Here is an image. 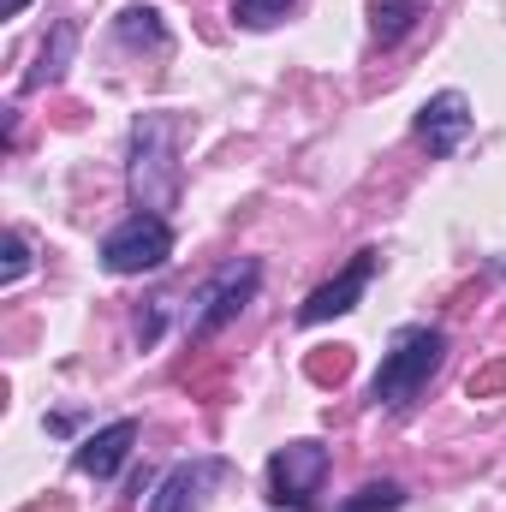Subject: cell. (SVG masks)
Masks as SVG:
<instances>
[{"mask_svg":"<svg viewBox=\"0 0 506 512\" xmlns=\"http://www.w3.org/2000/svg\"><path fill=\"white\" fill-rule=\"evenodd\" d=\"M405 507V489L399 483H364L358 495H346L334 512H399Z\"/></svg>","mask_w":506,"mask_h":512,"instance_id":"13","label":"cell"},{"mask_svg":"<svg viewBox=\"0 0 506 512\" xmlns=\"http://www.w3.org/2000/svg\"><path fill=\"white\" fill-rule=\"evenodd\" d=\"M221 483H233V465H227V459H191V465H173V471L155 483L149 512H203Z\"/></svg>","mask_w":506,"mask_h":512,"instance_id":"6","label":"cell"},{"mask_svg":"<svg viewBox=\"0 0 506 512\" xmlns=\"http://www.w3.org/2000/svg\"><path fill=\"white\" fill-rule=\"evenodd\" d=\"M381 268V251H358L328 286H316L304 304H298V322L304 328H316V322H334V316H346V310H358V298L370 292V280H376Z\"/></svg>","mask_w":506,"mask_h":512,"instance_id":"7","label":"cell"},{"mask_svg":"<svg viewBox=\"0 0 506 512\" xmlns=\"http://www.w3.org/2000/svg\"><path fill=\"white\" fill-rule=\"evenodd\" d=\"M292 6H298V0H233V18H239L245 30H274Z\"/></svg>","mask_w":506,"mask_h":512,"instance_id":"14","label":"cell"},{"mask_svg":"<svg viewBox=\"0 0 506 512\" xmlns=\"http://www.w3.org/2000/svg\"><path fill=\"white\" fill-rule=\"evenodd\" d=\"M167 256H173V227H167V215H149V209H137L131 221H120L108 239H102V268L108 274H155V268H167Z\"/></svg>","mask_w":506,"mask_h":512,"instance_id":"3","label":"cell"},{"mask_svg":"<svg viewBox=\"0 0 506 512\" xmlns=\"http://www.w3.org/2000/svg\"><path fill=\"white\" fill-rule=\"evenodd\" d=\"M441 364H447V334L429 328V322H411V328L393 334L376 382H370V399H376L381 411H411L429 393V382L441 376Z\"/></svg>","mask_w":506,"mask_h":512,"instance_id":"1","label":"cell"},{"mask_svg":"<svg viewBox=\"0 0 506 512\" xmlns=\"http://www.w3.org/2000/svg\"><path fill=\"white\" fill-rule=\"evenodd\" d=\"M256 286H262V262H251V256H245V262H227V268L197 292L203 310L191 316V340H215V334L256 298Z\"/></svg>","mask_w":506,"mask_h":512,"instance_id":"5","label":"cell"},{"mask_svg":"<svg viewBox=\"0 0 506 512\" xmlns=\"http://www.w3.org/2000/svg\"><path fill=\"white\" fill-rule=\"evenodd\" d=\"M72 48H78V24H72V18H60V24L48 30V42H42L36 66L24 72V90H48V84H60V78H66V66H72Z\"/></svg>","mask_w":506,"mask_h":512,"instance_id":"10","label":"cell"},{"mask_svg":"<svg viewBox=\"0 0 506 512\" xmlns=\"http://www.w3.org/2000/svg\"><path fill=\"white\" fill-rule=\"evenodd\" d=\"M120 42H126V48H149V54H167L161 12H155V6H126V12H120Z\"/></svg>","mask_w":506,"mask_h":512,"instance_id":"12","label":"cell"},{"mask_svg":"<svg viewBox=\"0 0 506 512\" xmlns=\"http://www.w3.org/2000/svg\"><path fill=\"white\" fill-rule=\"evenodd\" d=\"M131 447H137V417H120V423H108V429H96V435H84V441H78V453H72V471H78V477H96V483H108V477L126 465Z\"/></svg>","mask_w":506,"mask_h":512,"instance_id":"9","label":"cell"},{"mask_svg":"<svg viewBox=\"0 0 506 512\" xmlns=\"http://www.w3.org/2000/svg\"><path fill=\"white\" fill-rule=\"evenodd\" d=\"M423 6H429V0H370V36H376L381 48L405 42V30L423 18Z\"/></svg>","mask_w":506,"mask_h":512,"instance_id":"11","label":"cell"},{"mask_svg":"<svg viewBox=\"0 0 506 512\" xmlns=\"http://www.w3.org/2000/svg\"><path fill=\"white\" fill-rule=\"evenodd\" d=\"M0 256H6V262H0V286H18V280L30 274V245H24V233H6V239H0Z\"/></svg>","mask_w":506,"mask_h":512,"instance_id":"15","label":"cell"},{"mask_svg":"<svg viewBox=\"0 0 506 512\" xmlns=\"http://www.w3.org/2000/svg\"><path fill=\"white\" fill-rule=\"evenodd\" d=\"M328 447L322 441H286L274 459H268V501L274 507H292V512H310L322 483H328Z\"/></svg>","mask_w":506,"mask_h":512,"instance_id":"4","label":"cell"},{"mask_svg":"<svg viewBox=\"0 0 506 512\" xmlns=\"http://www.w3.org/2000/svg\"><path fill=\"white\" fill-rule=\"evenodd\" d=\"M131 203L149 215H167L179 203V120L173 114H143L131 126V155H126Z\"/></svg>","mask_w":506,"mask_h":512,"instance_id":"2","label":"cell"},{"mask_svg":"<svg viewBox=\"0 0 506 512\" xmlns=\"http://www.w3.org/2000/svg\"><path fill=\"white\" fill-rule=\"evenodd\" d=\"M24 6H30V0H0V12H6V18H18Z\"/></svg>","mask_w":506,"mask_h":512,"instance_id":"16","label":"cell"},{"mask_svg":"<svg viewBox=\"0 0 506 512\" xmlns=\"http://www.w3.org/2000/svg\"><path fill=\"white\" fill-rule=\"evenodd\" d=\"M465 137H471V96H465V90H441V96H429V102L417 108V143H423L435 161L459 155Z\"/></svg>","mask_w":506,"mask_h":512,"instance_id":"8","label":"cell"}]
</instances>
